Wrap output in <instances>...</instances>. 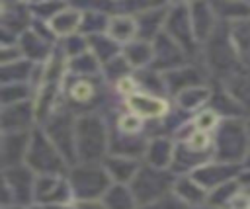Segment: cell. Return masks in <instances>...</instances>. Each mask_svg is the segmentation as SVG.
Instances as JSON below:
<instances>
[{
  "instance_id": "41",
  "label": "cell",
  "mask_w": 250,
  "mask_h": 209,
  "mask_svg": "<svg viewBox=\"0 0 250 209\" xmlns=\"http://www.w3.org/2000/svg\"><path fill=\"white\" fill-rule=\"evenodd\" d=\"M246 193H248V195H250V188H248V191H246Z\"/></svg>"
},
{
  "instance_id": "36",
  "label": "cell",
  "mask_w": 250,
  "mask_h": 209,
  "mask_svg": "<svg viewBox=\"0 0 250 209\" xmlns=\"http://www.w3.org/2000/svg\"><path fill=\"white\" fill-rule=\"evenodd\" d=\"M105 25V20L102 18V14H86L84 16V29L88 33H92V27L96 29V33H100V29Z\"/></svg>"
},
{
  "instance_id": "39",
  "label": "cell",
  "mask_w": 250,
  "mask_h": 209,
  "mask_svg": "<svg viewBox=\"0 0 250 209\" xmlns=\"http://www.w3.org/2000/svg\"><path fill=\"white\" fill-rule=\"evenodd\" d=\"M4 209H21V205H10V207H4Z\"/></svg>"
},
{
  "instance_id": "26",
  "label": "cell",
  "mask_w": 250,
  "mask_h": 209,
  "mask_svg": "<svg viewBox=\"0 0 250 209\" xmlns=\"http://www.w3.org/2000/svg\"><path fill=\"white\" fill-rule=\"evenodd\" d=\"M215 8L221 14V18H230V20H238V21L250 20V4H244V2H236V4L221 2Z\"/></svg>"
},
{
  "instance_id": "16",
  "label": "cell",
  "mask_w": 250,
  "mask_h": 209,
  "mask_svg": "<svg viewBox=\"0 0 250 209\" xmlns=\"http://www.w3.org/2000/svg\"><path fill=\"white\" fill-rule=\"evenodd\" d=\"M146 160L154 168H164L174 162V146L166 139H154L146 146Z\"/></svg>"
},
{
  "instance_id": "4",
  "label": "cell",
  "mask_w": 250,
  "mask_h": 209,
  "mask_svg": "<svg viewBox=\"0 0 250 209\" xmlns=\"http://www.w3.org/2000/svg\"><path fill=\"white\" fill-rule=\"evenodd\" d=\"M33 170L25 166H10L4 172V207L27 205L35 195Z\"/></svg>"
},
{
  "instance_id": "23",
  "label": "cell",
  "mask_w": 250,
  "mask_h": 209,
  "mask_svg": "<svg viewBox=\"0 0 250 209\" xmlns=\"http://www.w3.org/2000/svg\"><path fill=\"white\" fill-rule=\"evenodd\" d=\"M152 57H154V49H150V45L146 41H137V43H131L125 47V59L133 66H143Z\"/></svg>"
},
{
  "instance_id": "10",
  "label": "cell",
  "mask_w": 250,
  "mask_h": 209,
  "mask_svg": "<svg viewBox=\"0 0 250 209\" xmlns=\"http://www.w3.org/2000/svg\"><path fill=\"white\" fill-rule=\"evenodd\" d=\"M104 168L107 172V176L111 180H115V184H127L133 182V178L137 176V162L129 156H107L104 162Z\"/></svg>"
},
{
  "instance_id": "15",
  "label": "cell",
  "mask_w": 250,
  "mask_h": 209,
  "mask_svg": "<svg viewBox=\"0 0 250 209\" xmlns=\"http://www.w3.org/2000/svg\"><path fill=\"white\" fill-rule=\"evenodd\" d=\"M174 193L176 197H180L186 205H199L207 199V189L201 188L193 178H180L174 184Z\"/></svg>"
},
{
  "instance_id": "33",
  "label": "cell",
  "mask_w": 250,
  "mask_h": 209,
  "mask_svg": "<svg viewBox=\"0 0 250 209\" xmlns=\"http://www.w3.org/2000/svg\"><path fill=\"white\" fill-rule=\"evenodd\" d=\"M137 209H188V205L180 199V197H164L160 201H154V203H148V205H139Z\"/></svg>"
},
{
  "instance_id": "35",
  "label": "cell",
  "mask_w": 250,
  "mask_h": 209,
  "mask_svg": "<svg viewBox=\"0 0 250 209\" xmlns=\"http://www.w3.org/2000/svg\"><path fill=\"white\" fill-rule=\"evenodd\" d=\"M109 64H107V76L109 78H125L123 74L127 72V59L123 57V59H111V61H107Z\"/></svg>"
},
{
  "instance_id": "1",
  "label": "cell",
  "mask_w": 250,
  "mask_h": 209,
  "mask_svg": "<svg viewBox=\"0 0 250 209\" xmlns=\"http://www.w3.org/2000/svg\"><path fill=\"white\" fill-rule=\"evenodd\" d=\"M172 184L174 178L170 172L148 166L137 172V176L131 182V191L137 199V205H148L168 197V193L172 191Z\"/></svg>"
},
{
  "instance_id": "9",
  "label": "cell",
  "mask_w": 250,
  "mask_h": 209,
  "mask_svg": "<svg viewBox=\"0 0 250 209\" xmlns=\"http://www.w3.org/2000/svg\"><path fill=\"white\" fill-rule=\"evenodd\" d=\"M127 105L131 109V113H135L137 117H160L166 113V102L150 96V94H141V92H133L127 98Z\"/></svg>"
},
{
  "instance_id": "25",
  "label": "cell",
  "mask_w": 250,
  "mask_h": 209,
  "mask_svg": "<svg viewBox=\"0 0 250 209\" xmlns=\"http://www.w3.org/2000/svg\"><path fill=\"white\" fill-rule=\"evenodd\" d=\"M230 39H232V47L242 57H250V20L238 21L230 31Z\"/></svg>"
},
{
  "instance_id": "30",
  "label": "cell",
  "mask_w": 250,
  "mask_h": 209,
  "mask_svg": "<svg viewBox=\"0 0 250 209\" xmlns=\"http://www.w3.org/2000/svg\"><path fill=\"white\" fill-rule=\"evenodd\" d=\"M21 47H23V51H29V47H33V51L29 53L31 59H41L47 55V43L41 41V37L37 33H25L21 39Z\"/></svg>"
},
{
  "instance_id": "40",
  "label": "cell",
  "mask_w": 250,
  "mask_h": 209,
  "mask_svg": "<svg viewBox=\"0 0 250 209\" xmlns=\"http://www.w3.org/2000/svg\"><path fill=\"white\" fill-rule=\"evenodd\" d=\"M201 209H213V207H201Z\"/></svg>"
},
{
  "instance_id": "37",
  "label": "cell",
  "mask_w": 250,
  "mask_h": 209,
  "mask_svg": "<svg viewBox=\"0 0 250 209\" xmlns=\"http://www.w3.org/2000/svg\"><path fill=\"white\" fill-rule=\"evenodd\" d=\"M195 125H197V131H207V129H211L213 125H217V113H215V111H203V113L197 117Z\"/></svg>"
},
{
  "instance_id": "21",
  "label": "cell",
  "mask_w": 250,
  "mask_h": 209,
  "mask_svg": "<svg viewBox=\"0 0 250 209\" xmlns=\"http://www.w3.org/2000/svg\"><path fill=\"white\" fill-rule=\"evenodd\" d=\"M236 49L234 47H229L225 45V41L221 37H215V41L211 43L209 47V64L219 68V70H227L230 68V55L234 53Z\"/></svg>"
},
{
  "instance_id": "3",
  "label": "cell",
  "mask_w": 250,
  "mask_h": 209,
  "mask_svg": "<svg viewBox=\"0 0 250 209\" xmlns=\"http://www.w3.org/2000/svg\"><path fill=\"white\" fill-rule=\"evenodd\" d=\"M109 182L111 178L107 176L105 168H100L94 164H82L74 168L68 180L72 195L78 201H94L98 197H104L105 191L111 188Z\"/></svg>"
},
{
  "instance_id": "17",
  "label": "cell",
  "mask_w": 250,
  "mask_h": 209,
  "mask_svg": "<svg viewBox=\"0 0 250 209\" xmlns=\"http://www.w3.org/2000/svg\"><path fill=\"white\" fill-rule=\"evenodd\" d=\"M80 20H82V14L72 10V8H64L61 10L55 18L49 20V25L55 33H61V35H70L78 25H80Z\"/></svg>"
},
{
  "instance_id": "19",
  "label": "cell",
  "mask_w": 250,
  "mask_h": 209,
  "mask_svg": "<svg viewBox=\"0 0 250 209\" xmlns=\"http://www.w3.org/2000/svg\"><path fill=\"white\" fill-rule=\"evenodd\" d=\"M164 82L168 84L170 90H189V88H195L193 84L199 82V74L193 70V68H174L172 72L166 74Z\"/></svg>"
},
{
  "instance_id": "27",
  "label": "cell",
  "mask_w": 250,
  "mask_h": 209,
  "mask_svg": "<svg viewBox=\"0 0 250 209\" xmlns=\"http://www.w3.org/2000/svg\"><path fill=\"white\" fill-rule=\"evenodd\" d=\"M209 98V92L205 88H189L186 92H180L178 102L184 109H195Z\"/></svg>"
},
{
  "instance_id": "13",
  "label": "cell",
  "mask_w": 250,
  "mask_h": 209,
  "mask_svg": "<svg viewBox=\"0 0 250 209\" xmlns=\"http://www.w3.org/2000/svg\"><path fill=\"white\" fill-rule=\"evenodd\" d=\"M188 10L189 6H176L168 18V29H170V35L182 43V45H191V39H193V33L189 31V16H188Z\"/></svg>"
},
{
  "instance_id": "8",
  "label": "cell",
  "mask_w": 250,
  "mask_h": 209,
  "mask_svg": "<svg viewBox=\"0 0 250 209\" xmlns=\"http://www.w3.org/2000/svg\"><path fill=\"white\" fill-rule=\"evenodd\" d=\"M236 174V168L234 164H209V166H203V168H197L193 172V180L205 188L207 191L223 186V184H229L230 178Z\"/></svg>"
},
{
  "instance_id": "24",
  "label": "cell",
  "mask_w": 250,
  "mask_h": 209,
  "mask_svg": "<svg viewBox=\"0 0 250 209\" xmlns=\"http://www.w3.org/2000/svg\"><path fill=\"white\" fill-rule=\"evenodd\" d=\"M236 193H238V186L229 182V184H223V186L211 189L207 193V203H209V207H227L236 197Z\"/></svg>"
},
{
  "instance_id": "2",
  "label": "cell",
  "mask_w": 250,
  "mask_h": 209,
  "mask_svg": "<svg viewBox=\"0 0 250 209\" xmlns=\"http://www.w3.org/2000/svg\"><path fill=\"white\" fill-rule=\"evenodd\" d=\"M107 146L109 141L105 137L104 123L98 117L86 115L76 121V152L84 164H94V160L100 158Z\"/></svg>"
},
{
  "instance_id": "42",
  "label": "cell",
  "mask_w": 250,
  "mask_h": 209,
  "mask_svg": "<svg viewBox=\"0 0 250 209\" xmlns=\"http://www.w3.org/2000/svg\"><path fill=\"white\" fill-rule=\"evenodd\" d=\"M248 131H250V123H248Z\"/></svg>"
},
{
  "instance_id": "31",
  "label": "cell",
  "mask_w": 250,
  "mask_h": 209,
  "mask_svg": "<svg viewBox=\"0 0 250 209\" xmlns=\"http://www.w3.org/2000/svg\"><path fill=\"white\" fill-rule=\"evenodd\" d=\"M27 74H29V63H25V61H20V63L14 61V64L10 63V64H4V68H2L4 82L14 80L12 76H18V82H20V80H25Z\"/></svg>"
},
{
  "instance_id": "22",
  "label": "cell",
  "mask_w": 250,
  "mask_h": 209,
  "mask_svg": "<svg viewBox=\"0 0 250 209\" xmlns=\"http://www.w3.org/2000/svg\"><path fill=\"white\" fill-rule=\"evenodd\" d=\"M154 59H156L158 63H162V64H172V66H174V64H180L182 53H180V49H178L168 37L160 35V37L156 39Z\"/></svg>"
},
{
  "instance_id": "29",
  "label": "cell",
  "mask_w": 250,
  "mask_h": 209,
  "mask_svg": "<svg viewBox=\"0 0 250 209\" xmlns=\"http://www.w3.org/2000/svg\"><path fill=\"white\" fill-rule=\"evenodd\" d=\"M139 16H141V18L137 20L139 33L143 31V37H152V35H156V27H158V21H160V14L143 12V14H139Z\"/></svg>"
},
{
  "instance_id": "18",
  "label": "cell",
  "mask_w": 250,
  "mask_h": 209,
  "mask_svg": "<svg viewBox=\"0 0 250 209\" xmlns=\"http://www.w3.org/2000/svg\"><path fill=\"white\" fill-rule=\"evenodd\" d=\"M191 23L195 29V37H209L213 29V14L207 4H191Z\"/></svg>"
},
{
  "instance_id": "14",
  "label": "cell",
  "mask_w": 250,
  "mask_h": 209,
  "mask_svg": "<svg viewBox=\"0 0 250 209\" xmlns=\"http://www.w3.org/2000/svg\"><path fill=\"white\" fill-rule=\"evenodd\" d=\"M105 209H137V199L125 184H113L102 197Z\"/></svg>"
},
{
  "instance_id": "5",
  "label": "cell",
  "mask_w": 250,
  "mask_h": 209,
  "mask_svg": "<svg viewBox=\"0 0 250 209\" xmlns=\"http://www.w3.org/2000/svg\"><path fill=\"white\" fill-rule=\"evenodd\" d=\"M29 168L41 176L45 174H61L64 168V158L62 154L57 150V146L53 143H49L43 135L35 133L25 156Z\"/></svg>"
},
{
  "instance_id": "20",
  "label": "cell",
  "mask_w": 250,
  "mask_h": 209,
  "mask_svg": "<svg viewBox=\"0 0 250 209\" xmlns=\"http://www.w3.org/2000/svg\"><path fill=\"white\" fill-rule=\"evenodd\" d=\"M137 31V21L133 18L125 16H115L107 21V35L115 41H129Z\"/></svg>"
},
{
  "instance_id": "7",
  "label": "cell",
  "mask_w": 250,
  "mask_h": 209,
  "mask_svg": "<svg viewBox=\"0 0 250 209\" xmlns=\"http://www.w3.org/2000/svg\"><path fill=\"white\" fill-rule=\"evenodd\" d=\"M246 148H248V143L240 123L227 121L221 127V133L217 137V154L223 160L232 162L234 158H242L246 154Z\"/></svg>"
},
{
  "instance_id": "6",
  "label": "cell",
  "mask_w": 250,
  "mask_h": 209,
  "mask_svg": "<svg viewBox=\"0 0 250 209\" xmlns=\"http://www.w3.org/2000/svg\"><path fill=\"white\" fill-rule=\"evenodd\" d=\"M72 189L70 184L64 182L59 174H45L39 176L35 182V195L33 199L41 205H66Z\"/></svg>"
},
{
  "instance_id": "34",
  "label": "cell",
  "mask_w": 250,
  "mask_h": 209,
  "mask_svg": "<svg viewBox=\"0 0 250 209\" xmlns=\"http://www.w3.org/2000/svg\"><path fill=\"white\" fill-rule=\"evenodd\" d=\"M141 129V119L135 115V113H131V115H123L121 119H119V131L121 133H125V135H133V133H137Z\"/></svg>"
},
{
  "instance_id": "28",
  "label": "cell",
  "mask_w": 250,
  "mask_h": 209,
  "mask_svg": "<svg viewBox=\"0 0 250 209\" xmlns=\"http://www.w3.org/2000/svg\"><path fill=\"white\" fill-rule=\"evenodd\" d=\"M70 98L74 100V102H78V104H84V102H88V100H92L94 98V94H96V86H94V82H90V80H86V78H78V82H74L72 86H70Z\"/></svg>"
},
{
  "instance_id": "12",
  "label": "cell",
  "mask_w": 250,
  "mask_h": 209,
  "mask_svg": "<svg viewBox=\"0 0 250 209\" xmlns=\"http://www.w3.org/2000/svg\"><path fill=\"white\" fill-rule=\"evenodd\" d=\"M33 107L29 104H14L12 107H4L2 111V127L4 133H20V129H25L31 121Z\"/></svg>"
},
{
  "instance_id": "11",
  "label": "cell",
  "mask_w": 250,
  "mask_h": 209,
  "mask_svg": "<svg viewBox=\"0 0 250 209\" xmlns=\"http://www.w3.org/2000/svg\"><path fill=\"white\" fill-rule=\"evenodd\" d=\"M29 137L23 135V133H12V135H6L4 137V143H2V160H4V166L10 168V166H18V160L21 156H27V150H29V145L31 141H27Z\"/></svg>"
},
{
  "instance_id": "32",
  "label": "cell",
  "mask_w": 250,
  "mask_h": 209,
  "mask_svg": "<svg viewBox=\"0 0 250 209\" xmlns=\"http://www.w3.org/2000/svg\"><path fill=\"white\" fill-rule=\"evenodd\" d=\"M238 80L232 82V92L230 96L238 98L240 102H244L246 105H250V76H236Z\"/></svg>"
},
{
  "instance_id": "38",
  "label": "cell",
  "mask_w": 250,
  "mask_h": 209,
  "mask_svg": "<svg viewBox=\"0 0 250 209\" xmlns=\"http://www.w3.org/2000/svg\"><path fill=\"white\" fill-rule=\"evenodd\" d=\"M227 207L229 209H250V195L248 193H236V197Z\"/></svg>"
}]
</instances>
